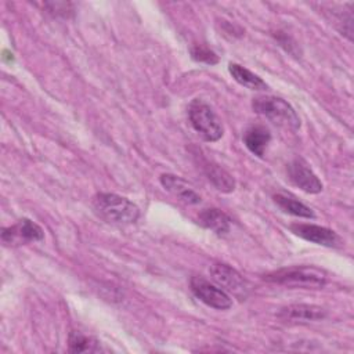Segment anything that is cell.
<instances>
[{
    "instance_id": "6da1fadb",
    "label": "cell",
    "mask_w": 354,
    "mask_h": 354,
    "mask_svg": "<svg viewBox=\"0 0 354 354\" xmlns=\"http://www.w3.org/2000/svg\"><path fill=\"white\" fill-rule=\"evenodd\" d=\"M93 207L108 223L133 224L140 217V209L127 198L116 194H97L93 198Z\"/></svg>"
},
{
    "instance_id": "7a4b0ae2",
    "label": "cell",
    "mask_w": 354,
    "mask_h": 354,
    "mask_svg": "<svg viewBox=\"0 0 354 354\" xmlns=\"http://www.w3.org/2000/svg\"><path fill=\"white\" fill-rule=\"evenodd\" d=\"M263 279L271 283H278L289 288L319 289L326 283L325 271L311 266H296L281 268L263 275Z\"/></svg>"
},
{
    "instance_id": "3957f363",
    "label": "cell",
    "mask_w": 354,
    "mask_h": 354,
    "mask_svg": "<svg viewBox=\"0 0 354 354\" xmlns=\"http://www.w3.org/2000/svg\"><path fill=\"white\" fill-rule=\"evenodd\" d=\"M252 106L254 112L266 116L272 123L289 129V130H299L300 129V119L296 111L292 108L289 102L279 97L272 95H260L253 98Z\"/></svg>"
},
{
    "instance_id": "277c9868",
    "label": "cell",
    "mask_w": 354,
    "mask_h": 354,
    "mask_svg": "<svg viewBox=\"0 0 354 354\" xmlns=\"http://www.w3.org/2000/svg\"><path fill=\"white\" fill-rule=\"evenodd\" d=\"M188 118L194 130L209 142L217 141L223 136V124L210 105L202 100H194L188 106Z\"/></svg>"
},
{
    "instance_id": "5b68a950",
    "label": "cell",
    "mask_w": 354,
    "mask_h": 354,
    "mask_svg": "<svg viewBox=\"0 0 354 354\" xmlns=\"http://www.w3.org/2000/svg\"><path fill=\"white\" fill-rule=\"evenodd\" d=\"M209 272L212 275V279L220 288H223L224 292H230L238 299H245L248 296V283L235 268L224 263H214L210 266Z\"/></svg>"
},
{
    "instance_id": "8992f818",
    "label": "cell",
    "mask_w": 354,
    "mask_h": 354,
    "mask_svg": "<svg viewBox=\"0 0 354 354\" xmlns=\"http://www.w3.org/2000/svg\"><path fill=\"white\" fill-rule=\"evenodd\" d=\"M191 290L192 293L209 307L217 310H228L232 306L231 297L221 288L214 286L203 277H192L191 278Z\"/></svg>"
},
{
    "instance_id": "52a82bcc",
    "label": "cell",
    "mask_w": 354,
    "mask_h": 354,
    "mask_svg": "<svg viewBox=\"0 0 354 354\" xmlns=\"http://www.w3.org/2000/svg\"><path fill=\"white\" fill-rule=\"evenodd\" d=\"M288 176L289 180L308 194H318L322 191V183L317 177V174L311 170V167L300 158L293 159L288 165Z\"/></svg>"
},
{
    "instance_id": "ba28073f",
    "label": "cell",
    "mask_w": 354,
    "mask_h": 354,
    "mask_svg": "<svg viewBox=\"0 0 354 354\" xmlns=\"http://www.w3.org/2000/svg\"><path fill=\"white\" fill-rule=\"evenodd\" d=\"M43 228L29 218H22L17 224L1 230V239L6 243H26L43 241Z\"/></svg>"
},
{
    "instance_id": "9c48e42d",
    "label": "cell",
    "mask_w": 354,
    "mask_h": 354,
    "mask_svg": "<svg viewBox=\"0 0 354 354\" xmlns=\"http://www.w3.org/2000/svg\"><path fill=\"white\" fill-rule=\"evenodd\" d=\"M290 230L295 235L317 245L328 248H335L340 245V236L333 230H329L326 227L315 224H292Z\"/></svg>"
},
{
    "instance_id": "30bf717a",
    "label": "cell",
    "mask_w": 354,
    "mask_h": 354,
    "mask_svg": "<svg viewBox=\"0 0 354 354\" xmlns=\"http://www.w3.org/2000/svg\"><path fill=\"white\" fill-rule=\"evenodd\" d=\"M160 184L166 191H169L180 202H184L187 205H196L201 202V196L195 192L192 185L178 176L169 174V173L162 174Z\"/></svg>"
},
{
    "instance_id": "8fae6325",
    "label": "cell",
    "mask_w": 354,
    "mask_h": 354,
    "mask_svg": "<svg viewBox=\"0 0 354 354\" xmlns=\"http://www.w3.org/2000/svg\"><path fill=\"white\" fill-rule=\"evenodd\" d=\"M326 311L314 304H290L286 307H282L278 313V317L285 321H293V322H310V321H318L325 318Z\"/></svg>"
},
{
    "instance_id": "7c38bea8",
    "label": "cell",
    "mask_w": 354,
    "mask_h": 354,
    "mask_svg": "<svg viewBox=\"0 0 354 354\" xmlns=\"http://www.w3.org/2000/svg\"><path fill=\"white\" fill-rule=\"evenodd\" d=\"M270 140H271V133L263 124L250 126L245 131V136H243V141H245V145L248 147V149L259 158H261L264 155L266 147L268 145Z\"/></svg>"
},
{
    "instance_id": "4fadbf2b",
    "label": "cell",
    "mask_w": 354,
    "mask_h": 354,
    "mask_svg": "<svg viewBox=\"0 0 354 354\" xmlns=\"http://www.w3.org/2000/svg\"><path fill=\"white\" fill-rule=\"evenodd\" d=\"M198 221L201 225L213 231L217 235L227 234L230 231V224H231V218L224 212L216 207L202 210L198 216Z\"/></svg>"
},
{
    "instance_id": "5bb4252c",
    "label": "cell",
    "mask_w": 354,
    "mask_h": 354,
    "mask_svg": "<svg viewBox=\"0 0 354 354\" xmlns=\"http://www.w3.org/2000/svg\"><path fill=\"white\" fill-rule=\"evenodd\" d=\"M202 169H203V173L206 174L207 180L216 187V189H218L221 192H231V191H234L235 180L221 166H218V165H216L213 162L205 160L202 163Z\"/></svg>"
},
{
    "instance_id": "9a60e30c",
    "label": "cell",
    "mask_w": 354,
    "mask_h": 354,
    "mask_svg": "<svg viewBox=\"0 0 354 354\" xmlns=\"http://www.w3.org/2000/svg\"><path fill=\"white\" fill-rule=\"evenodd\" d=\"M272 199L283 212H286L289 214H293L297 217H304V218H314V212L292 195L278 192L272 196Z\"/></svg>"
},
{
    "instance_id": "2e32d148",
    "label": "cell",
    "mask_w": 354,
    "mask_h": 354,
    "mask_svg": "<svg viewBox=\"0 0 354 354\" xmlns=\"http://www.w3.org/2000/svg\"><path fill=\"white\" fill-rule=\"evenodd\" d=\"M228 71L231 73V76L242 86L250 88V90H267V84L266 82L259 77L256 73H253L252 71L246 69L245 66L239 65V64H230L228 65Z\"/></svg>"
},
{
    "instance_id": "e0dca14e",
    "label": "cell",
    "mask_w": 354,
    "mask_h": 354,
    "mask_svg": "<svg viewBox=\"0 0 354 354\" xmlns=\"http://www.w3.org/2000/svg\"><path fill=\"white\" fill-rule=\"evenodd\" d=\"M98 342L94 339L80 333V332H71L69 335V351L71 353H84V351H97Z\"/></svg>"
},
{
    "instance_id": "ac0fdd59",
    "label": "cell",
    "mask_w": 354,
    "mask_h": 354,
    "mask_svg": "<svg viewBox=\"0 0 354 354\" xmlns=\"http://www.w3.org/2000/svg\"><path fill=\"white\" fill-rule=\"evenodd\" d=\"M191 55L198 62H205V64H209V65H213V64L218 62V57L210 48H207L206 46H202V44L194 46L191 48Z\"/></svg>"
},
{
    "instance_id": "d6986e66",
    "label": "cell",
    "mask_w": 354,
    "mask_h": 354,
    "mask_svg": "<svg viewBox=\"0 0 354 354\" xmlns=\"http://www.w3.org/2000/svg\"><path fill=\"white\" fill-rule=\"evenodd\" d=\"M48 10V12H51L53 15H64L66 17L71 10V4L69 3H46L44 4Z\"/></svg>"
}]
</instances>
